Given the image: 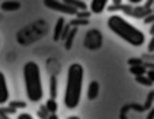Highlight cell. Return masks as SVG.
Segmentation results:
<instances>
[{
	"label": "cell",
	"instance_id": "cell-6",
	"mask_svg": "<svg viewBox=\"0 0 154 119\" xmlns=\"http://www.w3.org/2000/svg\"><path fill=\"white\" fill-rule=\"evenodd\" d=\"M109 0H91L90 2V12L93 14H102L108 8Z\"/></svg>",
	"mask_w": 154,
	"mask_h": 119
},
{
	"label": "cell",
	"instance_id": "cell-12",
	"mask_svg": "<svg viewBox=\"0 0 154 119\" xmlns=\"http://www.w3.org/2000/svg\"><path fill=\"white\" fill-rule=\"evenodd\" d=\"M130 71H131V74H134L135 77L146 76V73H147V70H146V67L143 66V64H139V66H131Z\"/></svg>",
	"mask_w": 154,
	"mask_h": 119
},
{
	"label": "cell",
	"instance_id": "cell-18",
	"mask_svg": "<svg viewBox=\"0 0 154 119\" xmlns=\"http://www.w3.org/2000/svg\"><path fill=\"white\" fill-rule=\"evenodd\" d=\"M17 119H34V118H33V115H30V114H27V112H20L19 115L17 116Z\"/></svg>",
	"mask_w": 154,
	"mask_h": 119
},
{
	"label": "cell",
	"instance_id": "cell-5",
	"mask_svg": "<svg viewBox=\"0 0 154 119\" xmlns=\"http://www.w3.org/2000/svg\"><path fill=\"white\" fill-rule=\"evenodd\" d=\"M10 99V90L7 85V78L3 71H0V105L6 104Z\"/></svg>",
	"mask_w": 154,
	"mask_h": 119
},
{
	"label": "cell",
	"instance_id": "cell-22",
	"mask_svg": "<svg viewBox=\"0 0 154 119\" xmlns=\"http://www.w3.org/2000/svg\"><path fill=\"white\" fill-rule=\"evenodd\" d=\"M151 19H154V12L151 14V17H149V18L146 17V18H145V21H143V23H146V25H147V23H151V22H153Z\"/></svg>",
	"mask_w": 154,
	"mask_h": 119
},
{
	"label": "cell",
	"instance_id": "cell-2",
	"mask_svg": "<svg viewBox=\"0 0 154 119\" xmlns=\"http://www.w3.org/2000/svg\"><path fill=\"white\" fill-rule=\"evenodd\" d=\"M108 27L112 33L132 47H142L146 41L145 33L122 15H111L108 18Z\"/></svg>",
	"mask_w": 154,
	"mask_h": 119
},
{
	"label": "cell",
	"instance_id": "cell-26",
	"mask_svg": "<svg viewBox=\"0 0 154 119\" xmlns=\"http://www.w3.org/2000/svg\"><path fill=\"white\" fill-rule=\"evenodd\" d=\"M66 119H81V118L76 116V115H71V116H68V118H66Z\"/></svg>",
	"mask_w": 154,
	"mask_h": 119
},
{
	"label": "cell",
	"instance_id": "cell-27",
	"mask_svg": "<svg viewBox=\"0 0 154 119\" xmlns=\"http://www.w3.org/2000/svg\"><path fill=\"white\" fill-rule=\"evenodd\" d=\"M0 119H2V118H0Z\"/></svg>",
	"mask_w": 154,
	"mask_h": 119
},
{
	"label": "cell",
	"instance_id": "cell-19",
	"mask_svg": "<svg viewBox=\"0 0 154 119\" xmlns=\"http://www.w3.org/2000/svg\"><path fill=\"white\" fill-rule=\"evenodd\" d=\"M147 51L149 52H154V34H153L151 40L149 41V44H147Z\"/></svg>",
	"mask_w": 154,
	"mask_h": 119
},
{
	"label": "cell",
	"instance_id": "cell-16",
	"mask_svg": "<svg viewBox=\"0 0 154 119\" xmlns=\"http://www.w3.org/2000/svg\"><path fill=\"white\" fill-rule=\"evenodd\" d=\"M75 34H76V29H74L72 33H71V34H68V37H67V45H66V48H67V50H70V47H71V44H72V40H74V37H75Z\"/></svg>",
	"mask_w": 154,
	"mask_h": 119
},
{
	"label": "cell",
	"instance_id": "cell-11",
	"mask_svg": "<svg viewBox=\"0 0 154 119\" xmlns=\"http://www.w3.org/2000/svg\"><path fill=\"white\" fill-rule=\"evenodd\" d=\"M49 96L51 99H56V96H57V78H56V76H52L49 79Z\"/></svg>",
	"mask_w": 154,
	"mask_h": 119
},
{
	"label": "cell",
	"instance_id": "cell-14",
	"mask_svg": "<svg viewBox=\"0 0 154 119\" xmlns=\"http://www.w3.org/2000/svg\"><path fill=\"white\" fill-rule=\"evenodd\" d=\"M135 81H137L138 84L143 85V86H151V85H153V82H151L150 79L147 78V76H139V77H135Z\"/></svg>",
	"mask_w": 154,
	"mask_h": 119
},
{
	"label": "cell",
	"instance_id": "cell-1",
	"mask_svg": "<svg viewBox=\"0 0 154 119\" xmlns=\"http://www.w3.org/2000/svg\"><path fill=\"white\" fill-rule=\"evenodd\" d=\"M85 81V69L81 63L70 64L67 70V82L64 89V105L68 110H75L81 103Z\"/></svg>",
	"mask_w": 154,
	"mask_h": 119
},
{
	"label": "cell",
	"instance_id": "cell-23",
	"mask_svg": "<svg viewBox=\"0 0 154 119\" xmlns=\"http://www.w3.org/2000/svg\"><path fill=\"white\" fill-rule=\"evenodd\" d=\"M112 2H113L112 6H115V7H120L123 4V0H112Z\"/></svg>",
	"mask_w": 154,
	"mask_h": 119
},
{
	"label": "cell",
	"instance_id": "cell-21",
	"mask_svg": "<svg viewBox=\"0 0 154 119\" xmlns=\"http://www.w3.org/2000/svg\"><path fill=\"white\" fill-rule=\"evenodd\" d=\"M127 2L131 4V6H139L143 0H127Z\"/></svg>",
	"mask_w": 154,
	"mask_h": 119
},
{
	"label": "cell",
	"instance_id": "cell-9",
	"mask_svg": "<svg viewBox=\"0 0 154 119\" xmlns=\"http://www.w3.org/2000/svg\"><path fill=\"white\" fill-rule=\"evenodd\" d=\"M0 7H2V10H3V11H8V12H11V11H18V10L20 8V3H19V2H12V0H7V2H3Z\"/></svg>",
	"mask_w": 154,
	"mask_h": 119
},
{
	"label": "cell",
	"instance_id": "cell-8",
	"mask_svg": "<svg viewBox=\"0 0 154 119\" xmlns=\"http://www.w3.org/2000/svg\"><path fill=\"white\" fill-rule=\"evenodd\" d=\"M100 93V84L97 81H91L87 88V99L89 100H96L98 97Z\"/></svg>",
	"mask_w": 154,
	"mask_h": 119
},
{
	"label": "cell",
	"instance_id": "cell-24",
	"mask_svg": "<svg viewBox=\"0 0 154 119\" xmlns=\"http://www.w3.org/2000/svg\"><path fill=\"white\" fill-rule=\"evenodd\" d=\"M146 119H154V107L151 108L150 111H149V114H147V118Z\"/></svg>",
	"mask_w": 154,
	"mask_h": 119
},
{
	"label": "cell",
	"instance_id": "cell-4",
	"mask_svg": "<svg viewBox=\"0 0 154 119\" xmlns=\"http://www.w3.org/2000/svg\"><path fill=\"white\" fill-rule=\"evenodd\" d=\"M44 6L47 8L52 10V11H56V12H60L63 15H76L78 14V10L72 8L71 6L66 4L63 0H44Z\"/></svg>",
	"mask_w": 154,
	"mask_h": 119
},
{
	"label": "cell",
	"instance_id": "cell-10",
	"mask_svg": "<svg viewBox=\"0 0 154 119\" xmlns=\"http://www.w3.org/2000/svg\"><path fill=\"white\" fill-rule=\"evenodd\" d=\"M63 2L68 6H71L72 8L78 10V11H86L87 10V4L83 0H63Z\"/></svg>",
	"mask_w": 154,
	"mask_h": 119
},
{
	"label": "cell",
	"instance_id": "cell-7",
	"mask_svg": "<svg viewBox=\"0 0 154 119\" xmlns=\"http://www.w3.org/2000/svg\"><path fill=\"white\" fill-rule=\"evenodd\" d=\"M64 29H66L64 18H59L57 22H56V25H55V29H53V40L55 41L61 40V34H63Z\"/></svg>",
	"mask_w": 154,
	"mask_h": 119
},
{
	"label": "cell",
	"instance_id": "cell-15",
	"mask_svg": "<svg viewBox=\"0 0 154 119\" xmlns=\"http://www.w3.org/2000/svg\"><path fill=\"white\" fill-rule=\"evenodd\" d=\"M37 115H38V118L40 119H48V116H49L51 114H49V111L47 110V107L44 105V107H41L40 110L37 111Z\"/></svg>",
	"mask_w": 154,
	"mask_h": 119
},
{
	"label": "cell",
	"instance_id": "cell-20",
	"mask_svg": "<svg viewBox=\"0 0 154 119\" xmlns=\"http://www.w3.org/2000/svg\"><path fill=\"white\" fill-rule=\"evenodd\" d=\"M146 76H147V78L150 79L151 82L154 84V69H150V70H147V73H146Z\"/></svg>",
	"mask_w": 154,
	"mask_h": 119
},
{
	"label": "cell",
	"instance_id": "cell-25",
	"mask_svg": "<svg viewBox=\"0 0 154 119\" xmlns=\"http://www.w3.org/2000/svg\"><path fill=\"white\" fill-rule=\"evenodd\" d=\"M48 119H59V116L56 115V114H51V115L48 116Z\"/></svg>",
	"mask_w": 154,
	"mask_h": 119
},
{
	"label": "cell",
	"instance_id": "cell-13",
	"mask_svg": "<svg viewBox=\"0 0 154 119\" xmlns=\"http://www.w3.org/2000/svg\"><path fill=\"white\" fill-rule=\"evenodd\" d=\"M45 107L49 111V114H56L59 105H57V103H56V99H48L47 103H45Z\"/></svg>",
	"mask_w": 154,
	"mask_h": 119
},
{
	"label": "cell",
	"instance_id": "cell-17",
	"mask_svg": "<svg viewBox=\"0 0 154 119\" xmlns=\"http://www.w3.org/2000/svg\"><path fill=\"white\" fill-rule=\"evenodd\" d=\"M10 107L11 108H25L26 107V104L25 103H22V101H12V103H10Z\"/></svg>",
	"mask_w": 154,
	"mask_h": 119
},
{
	"label": "cell",
	"instance_id": "cell-3",
	"mask_svg": "<svg viewBox=\"0 0 154 119\" xmlns=\"http://www.w3.org/2000/svg\"><path fill=\"white\" fill-rule=\"evenodd\" d=\"M23 81H25V92L27 99L32 103H38L44 97V86L41 69L35 62L29 60L23 66Z\"/></svg>",
	"mask_w": 154,
	"mask_h": 119
}]
</instances>
